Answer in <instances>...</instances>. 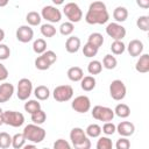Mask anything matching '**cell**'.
Here are the masks:
<instances>
[{"instance_id": "obj_1", "label": "cell", "mask_w": 149, "mask_h": 149, "mask_svg": "<svg viewBox=\"0 0 149 149\" xmlns=\"http://www.w3.org/2000/svg\"><path fill=\"white\" fill-rule=\"evenodd\" d=\"M109 19L106 5L102 1H93L87 9L85 21L88 24H105Z\"/></svg>"}, {"instance_id": "obj_2", "label": "cell", "mask_w": 149, "mask_h": 149, "mask_svg": "<svg viewBox=\"0 0 149 149\" xmlns=\"http://www.w3.org/2000/svg\"><path fill=\"white\" fill-rule=\"evenodd\" d=\"M70 140L74 149H91V141L86 136L84 129L74 127L70 132Z\"/></svg>"}, {"instance_id": "obj_3", "label": "cell", "mask_w": 149, "mask_h": 149, "mask_svg": "<svg viewBox=\"0 0 149 149\" xmlns=\"http://www.w3.org/2000/svg\"><path fill=\"white\" fill-rule=\"evenodd\" d=\"M23 136L26 140L33 142V143H41L44 139H45V130L37 126V125H34V123H30V125H27L24 128H23V132H22Z\"/></svg>"}, {"instance_id": "obj_4", "label": "cell", "mask_w": 149, "mask_h": 149, "mask_svg": "<svg viewBox=\"0 0 149 149\" xmlns=\"http://www.w3.org/2000/svg\"><path fill=\"white\" fill-rule=\"evenodd\" d=\"M56 61H57L56 54L52 50H47L35 59V68L37 70L44 71V70H48Z\"/></svg>"}, {"instance_id": "obj_5", "label": "cell", "mask_w": 149, "mask_h": 149, "mask_svg": "<svg viewBox=\"0 0 149 149\" xmlns=\"http://www.w3.org/2000/svg\"><path fill=\"white\" fill-rule=\"evenodd\" d=\"M63 12L65 16L69 19V22L77 23L83 19V12L80 7L76 2H68L63 7Z\"/></svg>"}, {"instance_id": "obj_6", "label": "cell", "mask_w": 149, "mask_h": 149, "mask_svg": "<svg viewBox=\"0 0 149 149\" xmlns=\"http://www.w3.org/2000/svg\"><path fill=\"white\" fill-rule=\"evenodd\" d=\"M2 120L5 125L16 128L24 123V115L16 111H5L2 114Z\"/></svg>"}, {"instance_id": "obj_7", "label": "cell", "mask_w": 149, "mask_h": 149, "mask_svg": "<svg viewBox=\"0 0 149 149\" xmlns=\"http://www.w3.org/2000/svg\"><path fill=\"white\" fill-rule=\"evenodd\" d=\"M91 113H92L93 119L99 120V121H104V122H111L114 118V111L109 107H106V106L97 105L93 107Z\"/></svg>"}, {"instance_id": "obj_8", "label": "cell", "mask_w": 149, "mask_h": 149, "mask_svg": "<svg viewBox=\"0 0 149 149\" xmlns=\"http://www.w3.org/2000/svg\"><path fill=\"white\" fill-rule=\"evenodd\" d=\"M41 17L52 24V23H57L61 21L62 13L57 7L51 6V5H47L41 10Z\"/></svg>"}, {"instance_id": "obj_9", "label": "cell", "mask_w": 149, "mask_h": 149, "mask_svg": "<svg viewBox=\"0 0 149 149\" xmlns=\"http://www.w3.org/2000/svg\"><path fill=\"white\" fill-rule=\"evenodd\" d=\"M73 95V88L70 85H59L56 86L54 92H52V97L56 101L58 102H65L69 101Z\"/></svg>"}, {"instance_id": "obj_10", "label": "cell", "mask_w": 149, "mask_h": 149, "mask_svg": "<svg viewBox=\"0 0 149 149\" xmlns=\"http://www.w3.org/2000/svg\"><path fill=\"white\" fill-rule=\"evenodd\" d=\"M33 92V83L28 79V78H21L17 83V87H16V95L20 100L24 101L28 100V98L30 97Z\"/></svg>"}, {"instance_id": "obj_11", "label": "cell", "mask_w": 149, "mask_h": 149, "mask_svg": "<svg viewBox=\"0 0 149 149\" xmlns=\"http://www.w3.org/2000/svg\"><path fill=\"white\" fill-rule=\"evenodd\" d=\"M126 93H127V88H126V85L123 84L122 80L114 79L111 83V85H109V94H111L112 99H114L116 101H120L126 97Z\"/></svg>"}, {"instance_id": "obj_12", "label": "cell", "mask_w": 149, "mask_h": 149, "mask_svg": "<svg viewBox=\"0 0 149 149\" xmlns=\"http://www.w3.org/2000/svg\"><path fill=\"white\" fill-rule=\"evenodd\" d=\"M106 34L109 37H112L114 41H121L126 36V28L123 26H121L120 23L112 22V23H108L107 24V27H106Z\"/></svg>"}, {"instance_id": "obj_13", "label": "cell", "mask_w": 149, "mask_h": 149, "mask_svg": "<svg viewBox=\"0 0 149 149\" xmlns=\"http://www.w3.org/2000/svg\"><path fill=\"white\" fill-rule=\"evenodd\" d=\"M71 107L78 113H86L91 109V100L87 95H78L72 100Z\"/></svg>"}, {"instance_id": "obj_14", "label": "cell", "mask_w": 149, "mask_h": 149, "mask_svg": "<svg viewBox=\"0 0 149 149\" xmlns=\"http://www.w3.org/2000/svg\"><path fill=\"white\" fill-rule=\"evenodd\" d=\"M16 38L21 43H28L33 40L34 37V30L30 26H20L16 29Z\"/></svg>"}, {"instance_id": "obj_15", "label": "cell", "mask_w": 149, "mask_h": 149, "mask_svg": "<svg viewBox=\"0 0 149 149\" xmlns=\"http://www.w3.org/2000/svg\"><path fill=\"white\" fill-rule=\"evenodd\" d=\"M14 94V86L10 83L3 81L0 84V102H7Z\"/></svg>"}, {"instance_id": "obj_16", "label": "cell", "mask_w": 149, "mask_h": 149, "mask_svg": "<svg viewBox=\"0 0 149 149\" xmlns=\"http://www.w3.org/2000/svg\"><path fill=\"white\" fill-rule=\"evenodd\" d=\"M116 132L122 136V137H128L132 136L135 132V126L134 123L129 122V121H121L118 126H116Z\"/></svg>"}, {"instance_id": "obj_17", "label": "cell", "mask_w": 149, "mask_h": 149, "mask_svg": "<svg viewBox=\"0 0 149 149\" xmlns=\"http://www.w3.org/2000/svg\"><path fill=\"white\" fill-rule=\"evenodd\" d=\"M143 43L140 41V40H132L127 47V50H128V54L132 56V57H139L142 55L143 52Z\"/></svg>"}, {"instance_id": "obj_18", "label": "cell", "mask_w": 149, "mask_h": 149, "mask_svg": "<svg viewBox=\"0 0 149 149\" xmlns=\"http://www.w3.org/2000/svg\"><path fill=\"white\" fill-rule=\"evenodd\" d=\"M80 48V38L78 36H70L65 42V50L69 54H76Z\"/></svg>"}, {"instance_id": "obj_19", "label": "cell", "mask_w": 149, "mask_h": 149, "mask_svg": "<svg viewBox=\"0 0 149 149\" xmlns=\"http://www.w3.org/2000/svg\"><path fill=\"white\" fill-rule=\"evenodd\" d=\"M135 70L140 73H147L149 72V55L143 54L140 56L135 64Z\"/></svg>"}, {"instance_id": "obj_20", "label": "cell", "mask_w": 149, "mask_h": 149, "mask_svg": "<svg viewBox=\"0 0 149 149\" xmlns=\"http://www.w3.org/2000/svg\"><path fill=\"white\" fill-rule=\"evenodd\" d=\"M66 74H68V78L71 81H80L83 79V77H84V71L79 66H71L68 70Z\"/></svg>"}, {"instance_id": "obj_21", "label": "cell", "mask_w": 149, "mask_h": 149, "mask_svg": "<svg viewBox=\"0 0 149 149\" xmlns=\"http://www.w3.org/2000/svg\"><path fill=\"white\" fill-rule=\"evenodd\" d=\"M113 17L116 21V23L119 22H125L128 17V10L126 7L123 6H118L114 10H113Z\"/></svg>"}, {"instance_id": "obj_22", "label": "cell", "mask_w": 149, "mask_h": 149, "mask_svg": "<svg viewBox=\"0 0 149 149\" xmlns=\"http://www.w3.org/2000/svg\"><path fill=\"white\" fill-rule=\"evenodd\" d=\"M95 78L93 76H85L83 77V79L80 80V87L81 90H84L85 92H90L95 87Z\"/></svg>"}, {"instance_id": "obj_23", "label": "cell", "mask_w": 149, "mask_h": 149, "mask_svg": "<svg viewBox=\"0 0 149 149\" xmlns=\"http://www.w3.org/2000/svg\"><path fill=\"white\" fill-rule=\"evenodd\" d=\"M114 115H116V116H119L121 119L128 118L130 115V108H129V106L126 105V104H122V102L121 104H118L115 106V108H114Z\"/></svg>"}, {"instance_id": "obj_24", "label": "cell", "mask_w": 149, "mask_h": 149, "mask_svg": "<svg viewBox=\"0 0 149 149\" xmlns=\"http://www.w3.org/2000/svg\"><path fill=\"white\" fill-rule=\"evenodd\" d=\"M34 94H35V97H36L37 100L43 101V100H47V99L50 97V91H49V88H48L47 86H44V85H38V86L34 90Z\"/></svg>"}, {"instance_id": "obj_25", "label": "cell", "mask_w": 149, "mask_h": 149, "mask_svg": "<svg viewBox=\"0 0 149 149\" xmlns=\"http://www.w3.org/2000/svg\"><path fill=\"white\" fill-rule=\"evenodd\" d=\"M87 43L99 50V48H100V47L102 45V43H104V36H102L100 33H92V34L88 36Z\"/></svg>"}, {"instance_id": "obj_26", "label": "cell", "mask_w": 149, "mask_h": 149, "mask_svg": "<svg viewBox=\"0 0 149 149\" xmlns=\"http://www.w3.org/2000/svg\"><path fill=\"white\" fill-rule=\"evenodd\" d=\"M85 134H86L87 137H93V139L99 137L100 134H101V127L99 125H97V123H91V125H88L86 127Z\"/></svg>"}, {"instance_id": "obj_27", "label": "cell", "mask_w": 149, "mask_h": 149, "mask_svg": "<svg viewBox=\"0 0 149 149\" xmlns=\"http://www.w3.org/2000/svg\"><path fill=\"white\" fill-rule=\"evenodd\" d=\"M41 20H42V17H41V14H38L37 12H35V10H31V12H29L27 15H26V21L28 22V24L29 26H38L40 23H41Z\"/></svg>"}, {"instance_id": "obj_28", "label": "cell", "mask_w": 149, "mask_h": 149, "mask_svg": "<svg viewBox=\"0 0 149 149\" xmlns=\"http://www.w3.org/2000/svg\"><path fill=\"white\" fill-rule=\"evenodd\" d=\"M23 107H24V111L31 115V114H34L41 109V104L37 100H28L27 102H24Z\"/></svg>"}, {"instance_id": "obj_29", "label": "cell", "mask_w": 149, "mask_h": 149, "mask_svg": "<svg viewBox=\"0 0 149 149\" xmlns=\"http://www.w3.org/2000/svg\"><path fill=\"white\" fill-rule=\"evenodd\" d=\"M33 50L35 54H38V55H42L43 52L47 51V42L43 40V38H37L34 41L33 43Z\"/></svg>"}, {"instance_id": "obj_30", "label": "cell", "mask_w": 149, "mask_h": 149, "mask_svg": "<svg viewBox=\"0 0 149 149\" xmlns=\"http://www.w3.org/2000/svg\"><path fill=\"white\" fill-rule=\"evenodd\" d=\"M101 70H102V64H101V62H99L97 59L91 61L87 65V71H88L90 74H93V76L99 74L101 72Z\"/></svg>"}, {"instance_id": "obj_31", "label": "cell", "mask_w": 149, "mask_h": 149, "mask_svg": "<svg viewBox=\"0 0 149 149\" xmlns=\"http://www.w3.org/2000/svg\"><path fill=\"white\" fill-rule=\"evenodd\" d=\"M101 64H102V66H104L105 69H107V70H113V69H115V66L118 65V61H116V58H115L114 56H112V55H105V57H104Z\"/></svg>"}, {"instance_id": "obj_32", "label": "cell", "mask_w": 149, "mask_h": 149, "mask_svg": "<svg viewBox=\"0 0 149 149\" xmlns=\"http://www.w3.org/2000/svg\"><path fill=\"white\" fill-rule=\"evenodd\" d=\"M95 149H113V142L107 136H101L97 141Z\"/></svg>"}, {"instance_id": "obj_33", "label": "cell", "mask_w": 149, "mask_h": 149, "mask_svg": "<svg viewBox=\"0 0 149 149\" xmlns=\"http://www.w3.org/2000/svg\"><path fill=\"white\" fill-rule=\"evenodd\" d=\"M26 143V139L22 133H17L14 136H12V147L14 149H21Z\"/></svg>"}, {"instance_id": "obj_34", "label": "cell", "mask_w": 149, "mask_h": 149, "mask_svg": "<svg viewBox=\"0 0 149 149\" xmlns=\"http://www.w3.org/2000/svg\"><path fill=\"white\" fill-rule=\"evenodd\" d=\"M41 34L44 37H54L56 35V28L51 23H44L41 26Z\"/></svg>"}, {"instance_id": "obj_35", "label": "cell", "mask_w": 149, "mask_h": 149, "mask_svg": "<svg viewBox=\"0 0 149 149\" xmlns=\"http://www.w3.org/2000/svg\"><path fill=\"white\" fill-rule=\"evenodd\" d=\"M10 146H12V136L6 132H1L0 133V148L8 149Z\"/></svg>"}, {"instance_id": "obj_36", "label": "cell", "mask_w": 149, "mask_h": 149, "mask_svg": "<svg viewBox=\"0 0 149 149\" xmlns=\"http://www.w3.org/2000/svg\"><path fill=\"white\" fill-rule=\"evenodd\" d=\"M136 26L140 28L142 31H148L149 30V16L148 15H141L136 20Z\"/></svg>"}, {"instance_id": "obj_37", "label": "cell", "mask_w": 149, "mask_h": 149, "mask_svg": "<svg viewBox=\"0 0 149 149\" xmlns=\"http://www.w3.org/2000/svg\"><path fill=\"white\" fill-rule=\"evenodd\" d=\"M45 120H47V114H45V112L42 111V109H40L38 112L31 114V121H33L34 125L40 126V125H42Z\"/></svg>"}, {"instance_id": "obj_38", "label": "cell", "mask_w": 149, "mask_h": 149, "mask_svg": "<svg viewBox=\"0 0 149 149\" xmlns=\"http://www.w3.org/2000/svg\"><path fill=\"white\" fill-rule=\"evenodd\" d=\"M111 50L114 55H121L125 52L126 45L122 41H113V43L111 44Z\"/></svg>"}, {"instance_id": "obj_39", "label": "cell", "mask_w": 149, "mask_h": 149, "mask_svg": "<svg viewBox=\"0 0 149 149\" xmlns=\"http://www.w3.org/2000/svg\"><path fill=\"white\" fill-rule=\"evenodd\" d=\"M73 29H74V26H73V23H71V22H63L61 26H59V33L62 34V35H64V36H69V35H71L72 33H73Z\"/></svg>"}, {"instance_id": "obj_40", "label": "cell", "mask_w": 149, "mask_h": 149, "mask_svg": "<svg viewBox=\"0 0 149 149\" xmlns=\"http://www.w3.org/2000/svg\"><path fill=\"white\" fill-rule=\"evenodd\" d=\"M83 54H84L85 57L91 58V57H94V56L98 54V49L94 48V47H92L91 44L86 43V44H84V47H83Z\"/></svg>"}, {"instance_id": "obj_41", "label": "cell", "mask_w": 149, "mask_h": 149, "mask_svg": "<svg viewBox=\"0 0 149 149\" xmlns=\"http://www.w3.org/2000/svg\"><path fill=\"white\" fill-rule=\"evenodd\" d=\"M101 132L106 135H113L116 132V126L113 122H105L101 128Z\"/></svg>"}, {"instance_id": "obj_42", "label": "cell", "mask_w": 149, "mask_h": 149, "mask_svg": "<svg viewBox=\"0 0 149 149\" xmlns=\"http://www.w3.org/2000/svg\"><path fill=\"white\" fill-rule=\"evenodd\" d=\"M54 149H72L70 143L64 139H58L54 142Z\"/></svg>"}, {"instance_id": "obj_43", "label": "cell", "mask_w": 149, "mask_h": 149, "mask_svg": "<svg viewBox=\"0 0 149 149\" xmlns=\"http://www.w3.org/2000/svg\"><path fill=\"white\" fill-rule=\"evenodd\" d=\"M10 56V49L8 45L0 43V61H5Z\"/></svg>"}, {"instance_id": "obj_44", "label": "cell", "mask_w": 149, "mask_h": 149, "mask_svg": "<svg viewBox=\"0 0 149 149\" xmlns=\"http://www.w3.org/2000/svg\"><path fill=\"white\" fill-rule=\"evenodd\" d=\"M116 149H129L130 148V142L127 137H120L116 143H115Z\"/></svg>"}, {"instance_id": "obj_45", "label": "cell", "mask_w": 149, "mask_h": 149, "mask_svg": "<svg viewBox=\"0 0 149 149\" xmlns=\"http://www.w3.org/2000/svg\"><path fill=\"white\" fill-rule=\"evenodd\" d=\"M7 78H8V70L2 63H0V81H5Z\"/></svg>"}, {"instance_id": "obj_46", "label": "cell", "mask_w": 149, "mask_h": 149, "mask_svg": "<svg viewBox=\"0 0 149 149\" xmlns=\"http://www.w3.org/2000/svg\"><path fill=\"white\" fill-rule=\"evenodd\" d=\"M136 3H137L140 7H143V8H148V7H149V1H148V0H144V1H143V0H139Z\"/></svg>"}, {"instance_id": "obj_47", "label": "cell", "mask_w": 149, "mask_h": 149, "mask_svg": "<svg viewBox=\"0 0 149 149\" xmlns=\"http://www.w3.org/2000/svg\"><path fill=\"white\" fill-rule=\"evenodd\" d=\"M22 149H37V147L35 144H24Z\"/></svg>"}, {"instance_id": "obj_48", "label": "cell", "mask_w": 149, "mask_h": 149, "mask_svg": "<svg viewBox=\"0 0 149 149\" xmlns=\"http://www.w3.org/2000/svg\"><path fill=\"white\" fill-rule=\"evenodd\" d=\"M3 38H5V31L0 28V43L3 41Z\"/></svg>"}, {"instance_id": "obj_49", "label": "cell", "mask_w": 149, "mask_h": 149, "mask_svg": "<svg viewBox=\"0 0 149 149\" xmlns=\"http://www.w3.org/2000/svg\"><path fill=\"white\" fill-rule=\"evenodd\" d=\"M2 114H3V111L0 108V126L3 125V120H2Z\"/></svg>"}, {"instance_id": "obj_50", "label": "cell", "mask_w": 149, "mask_h": 149, "mask_svg": "<svg viewBox=\"0 0 149 149\" xmlns=\"http://www.w3.org/2000/svg\"><path fill=\"white\" fill-rule=\"evenodd\" d=\"M6 5H8V1H7V0H5V1H0V7H3V6H6Z\"/></svg>"}, {"instance_id": "obj_51", "label": "cell", "mask_w": 149, "mask_h": 149, "mask_svg": "<svg viewBox=\"0 0 149 149\" xmlns=\"http://www.w3.org/2000/svg\"><path fill=\"white\" fill-rule=\"evenodd\" d=\"M54 3H58V5H61V3H63V1H62V0H58V1L54 0Z\"/></svg>"}, {"instance_id": "obj_52", "label": "cell", "mask_w": 149, "mask_h": 149, "mask_svg": "<svg viewBox=\"0 0 149 149\" xmlns=\"http://www.w3.org/2000/svg\"><path fill=\"white\" fill-rule=\"evenodd\" d=\"M42 149H49V148H42Z\"/></svg>"}]
</instances>
